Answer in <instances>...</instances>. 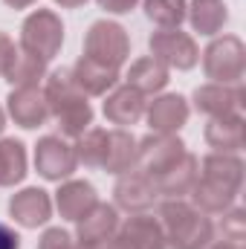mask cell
I'll use <instances>...</instances> for the list:
<instances>
[{"instance_id":"cell-1","label":"cell","mask_w":246,"mask_h":249,"mask_svg":"<svg viewBox=\"0 0 246 249\" xmlns=\"http://www.w3.org/2000/svg\"><path fill=\"white\" fill-rule=\"evenodd\" d=\"M244 183V162L232 154H209L203 160V177L191 188L194 203L206 212H223L232 206Z\"/></svg>"},{"instance_id":"cell-2","label":"cell","mask_w":246,"mask_h":249,"mask_svg":"<svg viewBox=\"0 0 246 249\" xmlns=\"http://www.w3.org/2000/svg\"><path fill=\"white\" fill-rule=\"evenodd\" d=\"M44 99H47L50 113L58 119V124H61V130L67 136H81L87 130V124L93 122L90 102L78 90V84L72 81V72L70 70H55L47 78Z\"/></svg>"},{"instance_id":"cell-3","label":"cell","mask_w":246,"mask_h":249,"mask_svg":"<svg viewBox=\"0 0 246 249\" xmlns=\"http://www.w3.org/2000/svg\"><path fill=\"white\" fill-rule=\"evenodd\" d=\"M159 226L180 249H206L214 235L211 220L183 200H168L159 206Z\"/></svg>"},{"instance_id":"cell-4","label":"cell","mask_w":246,"mask_h":249,"mask_svg":"<svg viewBox=\"0 0 246 249\" xmlns=\"http://www.w3.org/2000/svg\"><path fill=\"white\" fill-rule=\"evenodd\" d=\"M61 41H64V26L58 20V15L50 12V9L32 12L20 26V53L35 55L41 61H53L61 50Z\"/></svg>"},{"instance_id":"cell-5","label":"cell","mask_w":246,"mask_h":249,"mask_svg":"<svg viewBox=\"0 0 246 249\" xmlns=\"http://www.w3.org/2000/svg\"><path fill=\"white\" fill-rule=\"evenodd\" d=\"M127 53H130V41H127V32L119 23L96 20L90 26L87 38H84V55L87 58L105 64L110 70H119L127 61Z\"/></svg>"},{"instance_id":"cell-6","label":"cell","mask_w":246,"mask_h":249,"mask_svg":"<svg viewBox=\"0 0 246 249\" xmlns=\"http://www.w3.org/2000/svg\"><path fill=\"white\" fill-rule=\"evenodd\" d=\"M244 67H246V50L241 44V38H235V35H226V38L214 41L203 55L206 75L220 81V84H238L244 78Z\"/></svg>"},{"instance_id":"cell-7","label":"cell","mask_w":246,"mask_h":249,"mask_svg":"<svg viewBox=\"0 0 246 249\" xmlns=\"http://www.w3.org/2000/svg\"><path fill=\"white\" fill-rule=\"evenodd\" d=\"M151 53L159 64L177 67V70H191L197 64V44L191 41V35H185L180 29H159L151 35Z\"/></svg>"},{"instance_id":"cell-8","label":"cell","mask_w":246,"mask_h":249,"mask_svg":"<svg viewBox=\"0 0 246 249\" xmlns=\"http://www.w3.org/2000/svg\"><path fill=\"white\" fill-rule=\"evenodd\" d=\"M78 157L75 148L67 145L61 136H44L35 148V168L44 180H64L75 171Z\"/></svg>"},{"instance_id":"cell-9","label":"cell","mask_w":246,"mask_h":249,"mask_svg":"<svg viewBox=\"0 0 246 249\" xmlns=\"http://www.w3.org/2000/svg\"><path fill=\"white\" fill-rule=\"evenodd\" d=\"M183 154H185V145L177 136H171V133H151V136H145V139L139 142V148H136V162L142 165L145 174L154 177V174L165 171L171 162H177Z\"/></svg>"},{"instance_id":"cell-10","label":"cell","mask_w":246,"mask_h":249,"mask_svg":"<svg viewBox=\"0 0 246 249\" xmlns=\"http://www.w3.org/2000/svg\"><path fill=\"white\" fill-rule=\"evenodd\" d=\"M194 105H197L200 113H206L211 119L232 116V113H241L244 90L238 84H206V87H197Z\"/></svg>"},{"instance_id":"cell-11","label":"cell","mask_w":246,"mask_h":249,"mask_svg":"<svg viewBox=\"0 0 246 249\" xmlns=\"http://www.w3.org/2000/svg\"><path fill=\"white\" fill-rule=\"evenodd\" d=\"M78 223V244L81 247H99L107 238H113V232L119 229V214L113 206L107 203H96Z\"/></svg>"},{"instance_id":"cell-12","label":"cell","mask_w":246,"mask_h":249,"mask_svg":"<svg viewBox=\"0 0 246 249\" xmlns=\"http://www.w3.org/2000/svg\"><path fill=\"white\" fill-rule=\"evenodd\" d=\"M9 212H12V217L20 226L35 229V226H41V223L50 220L53 203H50V194L47 191H41V188H23L20 194H15L9 200Z\"/></svg>"},{"instance_id":"cell-13","label":"cell","mask_w":246,"mask_h":249,"mask_svg":"<svg viewBox=\"0 0 246 249\" xmlns=\"http://www.w3.org/2000/svg\"><path fill=\"white\" fill-rule=\"evenodd\" d=\"M157 183L145 171H130L116 183V203L127 212H145L157 200Z\"/></svg>"},{"instance_id":"cell-14","label":"cell","mask_w":246,"mask_h":249,"mask_svg":"<svg viewBox=\"0 0 246 249\" xmlns=\"http://www.w3.org/2000/svg\"><path fill=\"white\" fill-rule=\"evenodd\" d=\"M200 177V162L194 154H183L177 162H171L165 171L154 174V183H157V191L159 194H171V197H180V194H188L194 183Z\"/></svg>"},{"instance_id":"cell-15","label":"cell","mask_w":246,"mask_h":249,"mask_svg":"<svg viewBox=\"0 0 246 249\" xmlns=\"http://www.w3.org/2000/svg\"><path fill=\"white\" fill-rule=\"evenodd\" d=\"M9 113L20 127H38L47 122L50 107H47V99L38 87H18L9 96Z\"/></svg>"},{"instance_id":"cell-16","label":"cell","mask_w":246,"mask_h":249,"mask_svg":"<svg viewBox=\"0 0 246 249\" xmlns=\"http://www.w3.org/2000/svg\"><path fill=\"white\" fill-rule=\"evenodd\" d=\"M70 72H72V81L78 84V90L81 93H90V96H105L119 81V70H110V67L93 61L87 55H81Z\"/></svg>"},{"instance_id":"cell-17","label":"cell","mask_w":246,"mask_h":249,"mask_svg":"<svg viewBox=\"0 0 246 249\" xmlns=\"http://www.w3.org/2000/svg\"><path fill=\"white\" fill-rule=\"evenodd\" d=\"M127 249H159L165 244V232L159 226V220L139 214V217H127L116 235Z\"/></svg>"},{"instance_id":"cell-18","label":"cell","mask_w":246,"mask_h":249,"mask_svg":"<svg viewBox=\"0 0 246 249\" xmlns=\"http://www.w3.org/2000/svg\"><path fill=\"white\" fill-rule=\"evenodd\" d=\"M188 119V105L183 96H159L148 107V124L157 133H174Z\"/></svg>"},{"instance_id":"cell-19","label":"cell","mask_w":246,"mask_h":249,"mask_svg":"<svg viewBox=\"0 0 246 249\" xmlns=\"http://www.w3.org/2000/svg\"><path fill=\"white\" fill-rule=\"evenodd\" d=\"M206 142L211 148H217V154H229V151H241L246 142V130L241 113L232 116H217L206 127Z\"/></svg>"},{"instance_id":"cell-20","label":"cell","mask_w":246,"mask_h":249,"mask_svg":"<svg viewBox=\"0 0 246 249\" xmlns=\"http://www.w3.org/2000/svg\"><path fill=\"white\" fill-rule=\"evenodd\" d=\"M55 203H58L61 217H67V220H81L99 200H96V188L90 186V183L72 180V183H64V186L58 188Z\"/></svg>"},{"instance_id":"cell-21","label":"cell","mask_w":246,"mask_h":249,"mask_svg":"<svg viewBox=\"0 0 246 249\" xmlns=\"http://www.w3.org/2000/svg\"><path fill=\"white\" fill-rule=\"evenodd\" d=\"M142 113H145V99L133 87H119L105 102V116L113 124H133V122H139Z\"/></svg>"},{"instance_id":"cell-22","label":"cell","mask_w":246,"mask_h":249,"mask_svg":"<svg viewBox=\"0 0 246 249\" xmlns=\"http://www.w3.org/2000/svg\"><path fill=\"white\" fill-rule=\"evenodd\" d=\"M136 162V139L127 130H107V151L102 168L110 174H122Z\"/></svg>"},{"instance_id":"cell-23","label":"cell","mask_w":246,"mask_h":249,"mask_svg":"<svg viewBox=\"0 0 246 249\" xmlns=\"http://www.w3.org/2000/svg\"><path fill=\"white\" fill-rule=\"evenodd\" d=\"M168 84V67L159 64L154 55L151 58H139L127 72V87L139 90V93H157Z\"/></svg>"},{"instance_id":"cell-24","label":"cell","mask_w":246,"mask_h":249,"mask_svg":"<svg viewBox=\"0 0 246 249\" xmlns=\"http://www.w3.org/2000/svg\"><path fill=\"white\" fill-rule=\"evenodd\" d=\"M188 18L200 35H214V32H220V26L226 23L229 15H226L223 0H194Z\"/></svg>"},{"instance_id":"cell-25","label":"cell","mask_w":246,"mask_h":249,"mask_svg":"<svg viewBox=\"0 0 246 249\" xmlns=\"http://www.w3.org/2000/svg\"><path fill=\"white\" fill-rule=\"evenodd\" d=\"M26 174V151L18 139L0 142V186H15Z\"/></svg>"},{"instance_id":"cell-26","label":"cell","mask_w":246,"mask_h":249,"mask_svg":"<svg viewBox=\"0 0 246 249\" xmlns=\"http://www.w3.org/2000/svg\"><path fill=\"white\" fill-rule=\"evenodd\" d=\"M105 151H107V130H102V127L81 133V139H78V145H75L78 162H84V165H90V168H102Z\"/></svg>"},{"instance_id":"cell-27","label":"cell","mask_w":246,"mask_h":249,"mask_svg":"<svg viewBox=\"0 0 246 249\" xmlns=\"http://www.w3.org/2000/svg\"><path fill=\"white\" fill-rule=\"evenodd\" d=\"M185 0H145V15L165 29H177L185 20Z\"/></svg>"},{"instance_id":"cell-28","label":"cell","mask_w":246,"mask_h":249,"mask_svg":"<svg viewBox=\"0 0 246 249\" xmlns=\"http://www.w3.org/2000/svg\"><path fill=\"white\" fill-rule=\"evenodd\" d=\"M44 70H47V61H41L35 55H26V53H18V58H15L6 78L18 87H38V81L44 78Z\"/></svg>"},{"instance_id":"cell-29","label":"cell","mask_w":246,"mask_h":249,"mask_svg":"<svg viewBox=\"0 0 246 249\" xmlns=\"http://www.w3.org/2000/svg\"><path fill=\"white\" fill-rule=\"evenodd\" d=\"M223 238L229 241V244H235V247H241V241H244V232H246V217L241 209H235V212H229L226 217H223Z\"/></svg>"},{"instance_id":"cell-30","label":"cell","mask_w":246,"mask_h":249,"mask_svg":"<svg viewBox=\"0 0 246 249\" xmlns=\"http://www.w3.org/2000/svg\"><path fill=\"white\" fill-rule=\"evenodd\" d=\"M38 249H72V241L64 229H47L38 241Z\"/></svg>"},{"instance_id":"cell-31","label":"cell","mask_w":246,"mask_h":249,"mask_svg":"<svg viewBox=\"0 0 246 249\" xmlns=\"http://www.w3.org/2000/svg\"><path fill=\"white\" fill-rule=\"evenodd\" d=\"M15 58H18V50H15V44H12V38H9L6 32H0V75H9Z\"/></svg>"},{"instance_id":"cell-32","label":"cell","mask_w":246,"mask_h":249,"mask_svg":"<svg viewBox=\"0 0 246 249\" xmlns=\"http://www.w3.org/2000/svg\"><path fill=\"white\" fill-rule=\"evenodd\" d=\"M102 9H107V12H113V15H122V12H130L133 6H136V0H96Z\"/></svg>"},{"instance_id":"cell-33","label":"cell","mask_w":246,"mask_h":249,"mask_svg":"<svg viewBox=\"0 0 246 249\" xmlns=\"http://www.w3.org/2000/svg\"><path fill=\"white\" fill-rule=\"evenodd\" d=\"M0 249H20V238L6 223H0Z\"/></svg>"},{"instance_id":"cell-34","label":"cell","mask_w":246,"mask_h":249,"mask_svg":"<svg viewBox=\"0 0 246 249\" xmlns=\"http://www.w3.org/2000/svg\"><path fill=\"white\" fill-rule=\"evenodd\" d=\"M96 249H127V247H124V244L119 241V238H107L105 244H99Z\"/></svg>"},{"instance_id":"cell-35","label":"cell","mask_w":246,"mask_h":249,"mask_svg":"<svg viewBox=\"0 0 246 249\" xmlns=\"http://www.w3.org/2000/svg\"><path fill=\"white\" fill-rule=\"evenodd\" d=\"M6 6H12V9H23V6H32L35 0H3Z\"/></svg>"},{"instance_id":"cell-36","label":"cell","mask_w":246,"mask_h":249,"mask_svg":"<svg viewBox=\"0 0 246 249\" xmlns=\"http://www.w3.org/2000/svg\"><path fill=\"white\" fill-rule=\"evenodd\" d=\"M55 3H61L67 9H75V6H81V3H87V0H55Z\"/></svg>"},{"instance_id":"cell-37","label":"cell","mask_w":246,"mask_h":249,"mask_svg":"<svg viewBox=\"0 0 246 249\" xmlns=\"http://www.w3.org/2000/svg\"><path fill=\"white\" fill-rule=\"evenodd\" d=\"M211 249H241V247H235V244H217V247H211Z\"/></svg>"},{"instance_id":"cell-38","label":"cell","mask_w":246,"mask_h":249,"mask_svg":"<svg viewBox=\"0 0 246 249\" xmlns=\"http://www.w3.org/2000/svg\"><path fill=\"white\" fill-rule=\"evenodd\" d=\"M159 249H180V247H177V244H171V241H165V244H162Z\"/></svg>"},{"instance_id":"cell-39","label":"cell","mask_w":246,"mask_h":249,"mask_svg":"<svg viewBox=\"0 0 246 249\" xmlns=\"http://www.w3.org/2000/svg\"><path fill=\"white\" fill-rule=\"evenodd\" d=\"M6 127V116H3V110H0V130Z\"/></svg>"},{"instance_id":"cell-40","label":"cell","mask_w":246,"mask_h":249,"mask_svg":"<svg viewBox=\"0 0 246 249\" xmlns=\"http://www.w3.org/2000/svg\"><path fill=\"white\" fill-rule=\"evenodd\" d=\"M72 249H96V247H81V244H78V247H72Z\"/></svg>"}]
</instances>
